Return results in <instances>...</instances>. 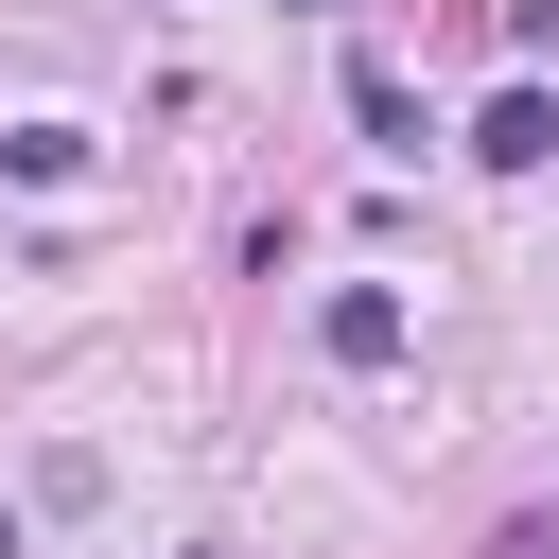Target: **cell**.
Instances as JSON below:
<instances>
[{
    "mask_svg": "<svg viewBox=\"0 0 559 559\" xmlns=\"http://www.w3.org/2000/svg\"><path fill=\"white\" fill-rule=\"evenodd\" d=\"M314 349H332V367H402V297H384V280H349V297L314 314Z\"/></svg>",
    "mask_w": 559,
    "mask_h": 559,
    "instance_id": "cell-2",
    "label": "cell"
},
{
    "mask_svg": "<svg viewBox=\"0 0 559 559\" xmlns=\"http://www.w3.org/2000/svg\"><path fill=\"white\" fill-rule=\"evenodd\" d=\"M472 157H489V175H542V157H559V105H542V87H489Z\"/></svg>",
    "mask_w": 559,
    "mask_h": 559,
    "instance_id": "cell-1",
    "label": "cell"
},
{
    "mask_svg": "<svg viewBox=\"0 0 559 559\" xmlns=\"http://www.w3.org/2000/svg\"><path fill=\"white\" fill-rule=\"evenodd\" d=\"M507 559H559V524H507Z\"/></svg>",
    "mask_w": 559,
    "mask_h": 559,
    "instance_id": "cell-4",
    "label": "cell"
},
{
    "mask_svg": "<svg viewBox=\"0 0 559 559\" xmlns=\"http://www.w3.org/2000/svg\"><path fill=\"white\" fill-rule=\"evenodd\" d=\"M0 175H35V192H52V175H87V140H70V122H17V140H0Z\"/></svg>",
    "mask_w": 559,
    "mask_h": 559,
    "instance_id": "cell-3",
    "label": "cell"
}]
</instances>
